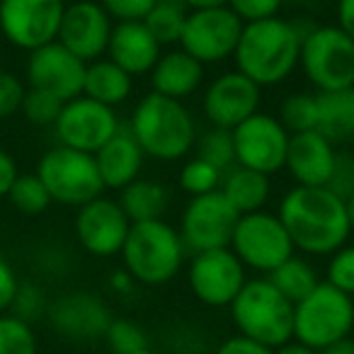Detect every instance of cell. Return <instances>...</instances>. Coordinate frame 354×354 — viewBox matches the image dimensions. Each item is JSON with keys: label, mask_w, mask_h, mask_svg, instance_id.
Wrapping results in <instances>:
<instances>
[{"label": "cell", "mask_w": 354, "mask_h": 354, "mask_svg": "<svg viewBox=\"0 0 354 354\" xmlns=\"http://www.w3.org/2000/svg\"><path fill=\"white\" fill-rule=\"evenodd\" d=\"M279 221L289 233L294 250L306 257H330L347 245L352 236L344 199L328 187H291L281 197Z\"/></svg>", "instance_id": "cell-1"}, {"label": "cell", "mask_w": 354, "mask_h": 354, "mask_svg": "<svg viewBox=\"0 0 354 354\" xmlns=\"http://www.w3.org/2000/svg\"><path fill=\"white\" fill-rule=\"evenodd\" d=\"M301 32L294 20L270 17L243 27L233 64L236 71L260 88L284 83L299 68Z\"/></svg>", "instance_id": "cell-2"}, {"label": "cell", "mask_w": 354, "mask_h": 354, "mask_svg": "<svg viewBox=\"0 0 354 354\" xmlns=\"http://www.w3.org/2000/svg\"><path fill=\"white\" fill-rule=\"evenodd\" d=\"M129 131L141 146L143 156L160 162L183 160L197 143V119L180 100L148 93L136 102L129 119Z\"/></svg>", "instance_id": "cell-3"}, {"label": "cell", "mask_w": 354, "mask_h": 354, "mask_svg": "<svg viewBox=\"0 0 354 354\" xmlns=\"http://www.w3.org/2000/svg\"><path fill=\"white\" fill-rule=\"evenodd\" d=\"M124 270L141 286H162L172 281L185 265L187 250L172 223L160 221L131 223V231L122 248Z\"/></svg>", "instance_id": "cell-4"}, {"label": "cell", "mask_w": 354, "mask_h": 354, "mask_svg": "<svg viewBox=\"0 0 354 354\" xmlns=\"http://www.w3.org/2000/svg\"><path fill=\"white\" fill-rule=\"evenodd\" d=\"M228 308L233 325L243 337L255 339L270 349L294 339V304L281 296L267 277L248 279Z\"/></svg>", "instance_id": "cell-5"}, {"label": "cell", "mask_w": 354, "mask_h": 354, "mask_svg": "<svg viewBox=\"0 0 354 354\" xmlns=\"http://www.w3.org/2000/svg\"><path fill=\"white\" fill-rule=\"evenodd\" d=\"M299 68L315 93L354 88V41L337 25H313L301 39Z\"/></svg>", "instance_id": "cell-6"}, {"label": "cell", "mask_w": 354, "mask_h": 354, "mask_svg": "<svg viewBox=\"0 0 354 354\" xmlns=\"http://www.w3.org/2000/svg\"><path fill=\"white\" fill-rule=\"evenodd\" d=\"M354 330V299L320 281L304 301L294 306V339L320 352Z\"/></svg>", "instance_id": "cell-7"}, {"label": "cell", "mask_w": 354, "mask_h": 354, "mask_svg": "<svg viewBox=\"0 0 354 354\" xmlns=\"http://www.w3.org/2000/svg\"><path fill=\"white\" fill-rule=\"evenodd\" d=\"M37 177L44 183L51 202L66 204V207H83L102 197L104 192L95 156L66 146L49 148L39 158Z\"/></svg>", "instance_id": "cell-8"}, {"label": "cell", "mask_w": 354, "mask_h": 354, "mask_svg": "<svg viewBox=\"0 0 354 354\" xmlns=\"http://www.w3.org/2000/svg\"><path fill=\"white\" fill-rule=\"evenodd\" d=\"M228 248L243 262L245 270H252L265 277L272 274L281 262H286L296 252L279 216L265 212V209L243 214L238 218Z\"/></svg>", "instance_id": "cell-9"}, {"label": "cell", "mask_w": 354, "mask_h": 354, "mask_svg": "<svg viewBox=\"0 0 354 354\" xmlns=\"http://www.w3.org/2000/svg\"><path fill=\"white\" fill-rule=\"evenodd\" d=\"M238 218L241 214L226 202V197L218 189L202 194V197H192L177 226L187 255L228 248Z\"/></svg>", "instance_id": "cell-10"}, {"label": "cell", "mask_w": 354, "mask_h": 354, "mask_svg": "<svg viewBox=\"0 0 354 354\" xmlns=\"http://www.w3.org/2000/svg\"><path fill=\"white\" fill-rule=\"evenodd\" d=\"M64 12V0H0V32L17 49H41L59 39Z\"/></svg>", "instance_id": "cell-11"}, {"label": "cell", "mask_w": 354, "mask_h": 354, "mask_svg": "<svg viewBox=\"0 0 354 354\" xmlns=\"http://www.w3.org/2000/svg\"><path fill=\"white\" fill-rule=\"evenodd\" d=\"M243 27L245 25L226 6L192 10L180 37V49H185L202 66L223 64L236 54Z\"/></svg>", "instance_id": "cell-12"}, {"label": "cell", "mask_w": 354, "mask_h": 354, "mask_svg": "<svg viewBox=\"0 0 354 354\" xmlns=\"http://www.w3.org/2000/svg\"><path fill=\"white\" fill-rule=\"evenodd\" d=\"M248 281V270L231 248L192 255L187 267L189 291L209 308H228Z\"/></svg>", "instance_id": "cell-13"}, {"label": "cell", "mask_w": 354, "mask_h": 354, "mask_svg": "<svg viewBox=\"0 0 354 354\" xmlns=\"http://www.w3.org/2000/svg\"><path fill=\"white\" fill-rule=\"evenodd\" d=\"M291 133L281 127L277 114L257 112L233 129V146H236V165L250 167L262 175L272 177L284 170L286 148Z\"/></svg>", "instance_id": "cell-14"}, {"label": "cell", "mask_w": 354, "mask_h": 354, "mask_svg": "<svg viewBox=\"0 0 354 354\" xmlns=\"http://www.w3.org/2000/svg\"><path fill=\"white\" fill-rule=\"evenodd\" d=\"M119 129L122 122L117 112L85 95L64 102V109L54 124L59 146L90 153V156H95Z\"/></svg>", "instance_id": "cell-15"}, {"label": "cell", "mask_w": 354, "mask_h": 354, "mask_svg": "<svg viewBox=\"0 0 354 354\" xmlns=\"http://www.w3.org/2000/svg\"><path fill=\"white\" fill-rule=\"evenodd\" d=\"M51 330L61 339L73 344H90L104 339L112 313L107 304L93 291H66L59 299L49 301L46 310Z\"/></svg>", "instance_id": "cell-16"}, {"label": "cell", "mask_w": 354, "mask_h": 354, "mask_svg": "<svg viewBox=\"0 0 354 354\" xmlns=\"http://www.w3.org/2000/svg\"><path fill=\"white\" fill-rule=\"evenodd\" d=\"M262 88L238 71H226L207 85L202 95V112L209 127L233 129L260 112Z\"/></svg>", "instance_id": "cell-17"}, {"label": "cell", "mask_w": 354, "mask_h": 354, "mask_svg": "<svg viewBox=\"0 0 354 354\" xmlns=\"http://www.w3.org/2000/svg\"><path fill=\"white\" fill-rule=\"evenodd\" d=\"M73 228L80 248L88 255L114 257L122 252L124 243H127L131 221L119 207L117 199H109L102 194V197L78 207Z\"/></svg>", "instance_id": "cell-18"}, {"label": "cell", "mask_w": 354, "mask_h": 354, "mask_svg": "<svg viewBox=\"0 0 354 354\" xmlns=\"http://www.w3.org/2000/svg\"><path fill=\"white\" fill-rule=\"evenodd\" d=\"M85 68L88 64L71 54L64 44L51 41L41 49L30 51L27 59V83L35 90L59 97L61 102H68L83 95Z\"/></svg>", "instance_id": "cell-19"}, {"label": "cell", "mask_w": 354, "mask_h": 354, "mask_svg": "<svg viewBox=\"0 0 354 354\" xmlns=\"http://www.w3.org/2000/svg\"><path fill=\"white\" fill-rule=\"evenodd\" d=\"M112 30V17L102 10L97 0H75V3L66 6L56 41L64 44L80 61L93 64L107 54Z\"/></svg>", "instance_id": "cell-20"}, {"label": "cell", "mask_w": 354, "mask_h": 354, "mask_svg": "<svg viewBox=\"0 0 354 354\" xmlns=\"http://www.w3.org/2000/svg\"><path fill=\"white\" fill-rule=\"evenodd\" d=\"M337 160V146L320 131H301L289 136L284 170L296 187H325Z\"/></svg>", "instance_id": "cell-21"}, {"label": "cell", "mask_w": 354, "mask_h": 354, "mask_svg": "<svg viewBox=\"0 0 354 354\" xmlns=\"http://www.w3.org/2000/svg\"><path fill=\"white\" fill-rule=\"evenodd\" d=\"M160 54V41L151 35V30L143 22H114L107 59L127 71L131 78L151 73Z\"/></svg>", "instance_id": "cell-22"}, {"label": "cell", "mask_w": 354, "mask_h": 354, "mask_svg": "<svg viewBox=\"0 0 354 354\" xmlns=\"http://www.w3.org/2000/svg\"><path fill=\"white\" fill-rule=\"evenodd\" d=\"M95 162H97L104 189H117V192H122L124 187H129L133 180L141 177L146 156H143L136 138L131 136V131H129L127 127H122L97 153H95Z\"/></svg>", "instance_id": "cell-23"}, {"label": "cell", "mask_w": 354, "mask_h": 354, "mask_svg": "<svg viewBox=\"0 0 354 354\" xmlns=\"http://www.w3.org/2000/svg\"><path fill=\"white\" fill-rule=\"evenodd\" d=\"M204 68L197 59L187 54L185 49H170L162 51L160 59L156 61L151 75V93L165 95V97L180 100L185 102L187 97H192L204 83Z\"/></svg>", "instance_id": "cell-24"}, {"label": "cell", "mask_w": 354, "mask_h": 354, "mask_svg": "<svg viewBox=\"0 0 354 354\" xmlns=\"http://www.w3.org/2000/svg\"><path fill=\"white\" fill-rule=\"evenodd\" d=\"M218 192L243 216V214L262 212L267 207L272 197V180L250 167L233 165L223 172Z\"/></svg>", "instance_id": "cell-25"}, {"label": "cell", "mask_w": 354, "mask_h": 354, "mask_svg": "<svg viewBox=\"0 0 354 354\" xmlns=\"http://www.w3.org/2000/svg\"><path fill=\"white\" fill-rule=\"evenodd\" d=\"M133 93V78L124 68H119L114 61L109 59H97L93 64H88L85 68V83H83V95L100 104L107 107H117L124 104Z\"/></svg>", "instance_id": "cell-26"}, {"label": "cell", "mask_w": 354, "mask_h": 354, "mask_svg": "<svg viewBox=\"0 0 354 354\" xmlns=\"http://www.w3.org/2000/svg\"><path fill=\"white\" fill-rule=\"evenodd\" d=\"M117 202L131 223L160 221L170 207V189L151 177H138L119 192Z\"/></svg>", "instance_id": "cell-27"}, {"label": "cell", "mask_w": 354, "mask_h": 354, "mask_svg": "<svg viewBox=\"0 0 354 354\" xmlns=\"http://www.w3.org/2000/svg\"><path fill=\"white\" fill-rule=\"evenodd\" d=\"M318 100V129L337 146L354 138V88L315 93Z\"/></svg>", "instance_id": "cell-28"}, {"label": "cell", "mask_w": 354, "mask_h": 354, "mask_svg": "<svg viewBox=\"0 0 354 354\" xmlns=\"http://www.w3.org/2000/svg\"><path fill=\"white\" fill-rule=\"evenodd\" d=\"M267 279L279 289L281 296L291 301V304H299L304 301L315 286L320 284V277H318V270L315 265L308 260L306 255H291L286 262H281L272 274H267Z\"/></svg>", "instance_id": "cell-29"}, {"label": "cell", "mask_w": 354, "mask_h": 354, "mask_svg": "<svg viewBox=\"0 0 354 354\" xmlns=\"http://www.w3.org/2000/svg\"><path fill=\"white\" fill-rule=\"evenodd\" d=\"M187 15L189 10L183 0H156V6L151 8L143 25L160 41V46H172L180 44Z\"/></svg>", "instance_id": "cell-30"}, {"label": "cell", "mask_w": 354, "mask_h": 354, "mask_svg": "<svg viewBox=\"0 0 354 354\" xmlns=\"http://www.w3.org/2000/svg\"><path fill=\"white\" fill-rule=\"evenodd\" d=\"M277 119L289 133L318 129V100L315 93H291L281 100Z\"/></svg>", "instance_id": "cell-31"}, {"label": "cell", "mask_w": 354, "mask_h": 354, "mask_svg": "<svg viewBox=\"0 0 354 354\" xmlns=\"http://www.w3.org/2000/svg\"><path fill=\"white\" fill-rule=\"evenodd\" d=\"M8 199L22 216H41L51 207V197L46 192L44 183L37 177V172L17 175L10 192H8Z\"/></svg>", "instance_id": "cell-32"}, {"label": "cell", "mask_w": 354, "mask_h": 354, "mask_svg": "<svg viewBox=\"0 0 354 354\" xmlns=\"http://www.w3.org/2000/svg\"><path fill=\"white\" fill-rule=\"evenodd\" d=\"M197 158L212 162L214 167H218L221 172H226L228 167L236 165V146H233V131L218 127H209L202 136H197L194 143Z\"/></svg>", "instance_id": "cell-33"}, {"label": "cell", "mask_w": 354, "mask_h": 354, "mask_svg": "<svg viewBox=\"0 0 354 354\" xmlns=\"http://www.w3.org/2000/svg\"><path fill=\"white\" fill-rule=\"evenodd\" d=\"M221 177L223 172L218 167H214L212 162L202 160V158H189L187 162L180 170V189L185 194L192 197H202V194L216 192L221 187Z\"/></svg>", "instance_id": "cell-34"}, {"label": "cell", "mask_w": 354, "mask_h": 354, "mask_svg": "<svg viewBox=\"0 0 354 354\" xmlns=\"http://www.w3.org/2000/svg\"><path fill=\"white\" fill-rule=\"evenodd\" d=\"M35 328L10 313H0V354H37Z\"/></svg>", "instance_id": "cell-35"}, {"label": "cell", "mask_w": 354, "mask_h": 354, "mask_svg": "<svg viewBox=\"0 0 354 354\" xmlns=\"http://www.w3.org/2000/svg\"><path fill=\"white\" fill-rule=\"evenodd\" d=\"M104 342L112 354H138L143 349H151L148 333L131 318H112L104 333Z\"/></svg>", "instance_id": "cell-36"}, {"label": "cell", "mask_w": 354, "mask_h": 354, "mask_svg": "<svg viewBox=\"0 0 354 354\" xmlns=\"http://www.w3.org/2000/svg\"><path fill=\"white\" fill-rule=\"evenodd\" d=\"M46 310H49L46 291L41 289L37 281H20L15 301H12V306H10L8 313L32 325V323H37V320L46 318Z\"/></svg>", "instance_id": "cell-37"}, {"label": "cell", "mask_w": 354, "mask_h": 354, "mask_svg": "<svg viewBox=\"0 0 354 354\" xmlns=\"http://www.w3.org/2000/svg\"><path fill=\"white\" fill-rule=\"evenodd\" d=\"M61 109H64V102H61L59 97L44 93V90L27 88L20 112L25 114L27 122L35 124V127H54Z\"/></svg>", "instance_id": "cell-38"}, {"label": "cell", "mask_w": 354, "mask_h": 354, "mask_svg": "<svg viewBox=\"0 0 354 354\" xmlns=\"http://www.w3.org/2000/svg\"><path fill=\"white\" fill-rule=\"evenodd\" d=\"M325 281L354 299V245L347 243L328 257Z\"/></svg>", "instance_id": "cell-39"}, {"label": "cell", "mask_w": 354, "mask_h": 354, "mask_svg": "<svg viewBox=\"0 0 354 354\" xmlns=\"http://www.w3.org/2000/svg\"><path fill=\"white\" fill-rule=\"evenodd\" d=\"M226 8L243 25H250V22L279 17L281 8H284V0H228Z\"/></svg>", "instance_id": "cell-40"}, {"label": "cell", "mask_w": 354, "mask_h": 354, "mask_svg": "<svg viewBox=\"0 0 354 354\" xmlns=\"http://www.w3.org/2000/svg\"><path fill=\"white\" fill-rule=\"evenodd\" d=\"M112 22H143L156 0H97Z\"/></svg>", "instance_id": "cell-41"}, {"label": "cell", "mask_w": 354, "mask_h": 354, "mask_svg": "<svg viewBox=\"0 0 354 354\" xmlns=\"http://www.w3.org/2000/svg\"><path fill=\"white\" fill-rule=\"evenodd\" d=\"M325 187L339 199H347L354 194V153L337 151V160H335L333 175H330Z\"/></svg>", "instance_id": "cell-42"}, {"label": "cell", "mask_w": 354, "mask_h": 354, "mask_svg": "<svg viewBox=\"0 0 354 354\" xmlns=\"http://www.w3.org/2000/svg\"><path fill=\"white\" fill-rule=\"evenodd\" d=\"M25 83L17 75L0 71V122L10 119L22 109V100H25Z\"/></svg>", "instance_id": "cell-43"}, {"label": "cell", "mask_w": 354, "mask_h": 354, "mask_svg": "<svg viewBox=\"0 0 354 354\" xmlns=\"http://www.w3.org/2000/svg\"><path fill=\"white\" fill-rule=\"evenodd\" d=\"M17 286H20V279H17V272L6 257L0 255V313H8L15 301Z\"/></svg>", "instance_id": "cell-44"}, {"label": "cell", "mask_w": 354, "mask_h": 354, "mask_svg": "<svg viewBox=\"0 0 354 354\" xmlns=\"http://www.w3.org/2000/svg\"><path fill=\"white\" fill-rule=\"evenodd\" d=\"M214 354H274V349L265 347L255 339L243 337V335H236V337H228L226 342L218 344Z\"/></svg>", "instance_id": "cell-45"}, {"label": "cell", "mask_w": 354, "mask_h": 354, "mask_svg": "<svg viewBox=\"0 0 354 354\" xmlns=\"http://www.w3.org/2000/svg\"><path fill=\"white\" fill-rule=\"evenodd\" d=\"M17 162L6 148H0V199H8L12 183L17 180Z\"/></svg>", "instance_id": "cell-46"}, {"label": "cell", "mask_w": 354, "mask_h": 354, "mask_svg": "<svg viewBox=\"0 0 354 354\" xmlns=\"http://www.w3.org/2000/svg\"><path fill=\"white\" fill-rule=\"evenodd\" d=\"M39 265L44 272L49 274H59V272H66L68 270V252H64V248H44L39 257Z\"/></svg>", "instance_id": "cell-47"}, {"label": "cell", "mask_w": 354, "mask_h": 354, "mask_svg": "<svg viewBox=\"0 0 354 354\" xmlns=\"http://www.w3.org/2000/svg\"><path fill=\"white\" fill-rule=\"evenodd\" d=\"M335 25L354 41V0H337L335 3Z\"/></svg>", "instance_id": "cell-48"}, {"label": "cell", "mask_w": 354, "mask_h": 354, "mask_svg": "<svg viewBox=\"0 0 354 354\" xmlns=\"http://www.w3.org/2000/svg\"><path fill=\"white\" fill-rule=\"evenodd\" d=\"M136 279H133L131 274H129L124 267H119V270H114L112 274H109V289L114 291V294L119 296H131L133 291H136Z\"/></svg>", "instance_id": "cell-49"}, {"label": "cell", "mask_w": 354, "mask_h": 354, "mask_svg": "<svg viewBox=\"0 0 354 354\" xmlns=\"http://www.w3.org/2000/svg\"><path fill=\"white\" fill-rule=\"evenodd\" d=\"M274 354H318V352L310 349L308 344L299 342V339H289V342H284L281 347H277Z\"/></svg>", "instance_id": "cell-50"}, {"label": "cell", "mask_w": 354, "mask_h": 354, "mask_svg": "<svg viewBox=\"0 0 354 354\" xmlns=\"http://www.w3.org/2000/svg\"><path fill=\"white\" fill-rule=\"evenodd\" d=\"M318 354H354V339L352 337L337 339V342H333L325 349H320Z\"/></svg>", "instance_id": "cell-51"}, {"label": "cell", "mask_w": 354, "mask_h": 354, "mask_svg": "<svg viewBox=\"0 0 354 354\" xmlns=\"http://www.w3.org/2000/svg\"><path fill=\"white\" fill-rule=\"evenodd\" d=\"M185 6H187V10H209V8H221L226 6L228 0H183Z\"/></svg>", "instance_id": "cell-52"}, {"label": "cell", "mask_w": 354, "mask_h": 354, "mask_svg": "<svg viewBox=\"0 0 354 354\" xmlns=\"http://www.w3.org/2000/svg\"><path fill=\"white\" fill-rule=\"evenodd\" d=\"M344 209H347L349 226H352V231H354V194H352V197H347V199H344Z\"/></svg>", "instance_id": "cell-53"}, {"label": "cell", "mask_w": 354, "mask_h": 354, "mask_svg": "<svg viewBox=\"0 0 354 354\" xmlns=\"http://www.w3.org/2000/svg\"><path fill=\"white\" fill-rule=\"evenodd\" d=\"M138 354H156L153 349H143V352H138Z\"/></svg>", "instance_id": "cell-54"}, {"label": "cell", "mask_w": 354, "mask_h": 354, "mask_svg": "<svg viewBox=\"0 0 354 354\" xmlns=\"http://www.w3.org/2000/svg\"><path fill=\"white\" fill-rule=\"evenodd\" d=\"M0 61H3V49H0Z\"/></svg>", "instance_id": "cell-55"}]
</instances>
